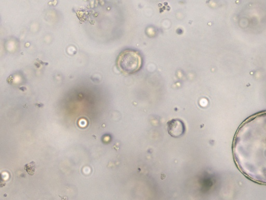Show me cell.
<instances>
[{
  "label": "cell",
  "instance_id": "cell-3",
  "mask_svg": "<svg viewBox=\"0 0 266 200\" xmlns=\"http://www.w3.org/2000/svg\"><path fill=\"white\" fill-rule=\"evenodd\" d=\"M167 132L173 138H180L186 132L184 122L179 119H174L167 122Z\"/></svg>",
  "mask_w": 266,
  "mask_h": 200
},
{
  "label": "cell",
  "instance_id": "cell-4",
  "mask_svg": "<svg viewBox=\"0 0 266 200\" xmlns=\"http://www.w3.org/2000/svg\"><path fill=\"white\" fill-rule=\"evenodd\" d=\"M25 169L29 175H34L36 171V164L35 161H32L31 162L26 164L25 165Z\"/></svg>",
  "mask_w": 266,
  "mask_h": 200
},
{
  "label": "cell",
  "instance_id": "cell-1",
  "mask_svg": "<svg viewBox=\"0 0 266 200\" xmlns=\"http://www.w3.org/2000/svg\"><path fill=\"white\" fill-rule=\"evenodd\" d=\"M233 153L236 165L246 176L266 185V112L242 123L234 139Z\"/></svg>",
  "mask_w": 266,
  "mask_h": 200
},
{
  "label": "cell",
  "instance_id": "cell-2",
  "mask_svg": "<svg viewBox=\"0 0 266 200\" xmlns=\"http://www.w3.org/2000/svg\"><path fill=\"white\" fill-rule=\"evenodd\" d=\"M118 68L122 72L131 74L139 71L143 65V58L140 52L132 49L123 51L117 59Z\"/></svg>",
  "mask_w": 266,
  "mask_h": 200
}]
</instances>
